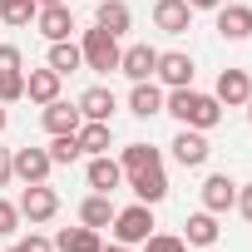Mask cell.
<instances>
[{"label": "cell", "mask_w": 252, "mask_h": 252, "mask_svg": "<svg viewBox=\"0 0 252 252\" xmlns=\"http://www.w3.org/2000/svg\"><path fill=\"white\" fill-rule=\"evenodd\" d=\"M5 124H10V114H5V104H0V134H5Z\"/></svg>", "instance_id": "obj_38"}, {"label": "cell", "mask_w": 252, "mask_h": 252, "mask_svg": "<svg viewBox=\"0 0 252 252\" xmlns=\"http://www.w3.org/2000/svg\"><path fill=\"white\" fill-rule=\"evenodd\" d=\"M45 64H50L55 74H74V69H84L79 40H55V45H50V55H45Z\"/></svg>", "instance_id": "obj_25"}, {"label": "cell", "mask_w": 252, "mask_h": 252, "mask_svg": "<svg viewBox=\"0 0 252 252\" xmlns=\"http://www.w3.org/2000/svg\"><path fill=\"white\" fill-rule=\"evenodd\" d=\"M0 5H10V0H0Z\"/></svg>", "instance_id": "obj_41"}, {"label": "cell", "mask_w": 252, "mask_h": 252, "mask_svg": "<svg viewBox=\"0 0 252 252\" xmlns=\"http://www.w3.org/2000/svg\"><path fill=\"white\" fill-rule=\"evenodd\" d=\"M79 55H84V69H94V74H114L119 69V55H124V45H119V35H109V30H84L79 35Z\"/></svg>", "instance_id": "obj_2"}, {"label": "cell", "mask_w": 252, "mask_h": 252, "mask_svg": "<svg viewBox=\"0 0 252 252\" xmlns=\"http://www.w3.org/2000/svg\"><path fill=\"white\" fill-rule=\"evenodd\" d=\"M25 99V69L20 74H0V104H15Z\"/></svg>", "instance_id": "obj_31"}, {"label": "cell", "mask_w": 252, "mask_h": 252, "mask_svg": "<svg viewBox=\"0 0 252 252\" xmlns=\"http://www.w3.org/2000/svg\"><path fill=\"white\" fill-rule=\"evenodd\" d=\"M20 69H25L20 45H0V74H20Z\"/></svg>", "instance_id": "obj_32"}, {"label": "cell", "mask_w": 252, "mask_h": 252, "mask_svg": "<svg viewBox=\"0 0 252 252\" xmlns=\"http://www.w3.org/2000/svg\"><path fill=\"white\" fill-rule=\"evenodd\" d=\"M163 114H173V119H178V129H203V134L222 124V104H218L213 94L193 89V84L168 89V94H163Z\"/></svg>", "instance_id": "obj_1"}, {"label": "cell", "mask_w": 252, "mask_h": 252, "mask_svg": "<svg viewBox=\"0 0 252 252\" xmlns=\"http://www.w3.org/2000/svg\"><path fill=\"white\" fill-rule=\"evenodd\" d=\"M74 139H79V149H84L89 158H94V154H109V149H114V124H99V119H84Z\"/></svg>", "instance_id": "obj_24"}, {"label": "cell", "mask_w": 252, "mask_h": 252, "mask_svg": "<svg viewBox=\"0 0 252 252\" xmlns=\"http://www.w3.org/2000/svg\"><path fill=\"white\" fill-rule=\"evenodd\" d=\"M10 178H15V168H10V149H0V188H10Z\"/></svg>", "instance_id": "obj_35"}, {"label": "cell", "mask_w": 252, "mask_h": 252, "mask_svg": "<svg viewBox=\"0 0 252 252\" xmlns=\"http://www.w3.org/2000/svg\"><path fill=\"white\" fill-rule=\"evenodd\" d=\"M99 252H139V247H124V242H104Z\"/></svg>", "instance_id": "obj_37"}, {"label": "cell", "mask_w": 252, "mask_h": 252, "mask_svg": "<svg viewBox=\"0 0 252 252\" xmlns=\"http://www.w3.org/2000/svg\"><path fill=\"white\" fill-rule=\"evenodd\" d=\"M242 109H247V124H252V99H247V104H242Z\"/></svg>", "instance_id": "obj_40"}, {"label": "cell", "mask_w": 252, "mask_h": 252, "mask_svg": "<svg viewBox=\"0 0 252 252\" xmlns=\"http://www.w3.org/2000/svg\"><path fill=\"white\" fill-rule=\"evenodd\" d=\"M94 25L109 30V35H129L134 15H129V5H124V0H94Z\"/></svg>", "instance_id": "obj_21"}, {"label": "cell", "mask_w": 252, "mask_h": 252, "mask_svg": "<svg viewBox=\"0 0 252 252\" xmlns=\"http://www.w3.org/2000/svg\"><path fill=\"white\" fill-rule=\"evenodd\" d=\"M193 74H198L193 55H183V50H158V69H154V79H158L163 89H183V84H193Z\"/></svg>", "instance_id": "obj_6"}, {"label": "cell", "mask_w": 252, "mask_h": 252, "mask_svg": "<svg viewBox=\"0 0 252 252\" xmlns=\"http://www.w3.org/2000/svg\"><path fill=\"white\" fill-rule=\"evenodd\" d=\"M84 178H89V193H114V188H124V168H119L114 154H94L89 168H84Z\"/></svg>", "instance_id": "obj_16"}, {"label": "cell", "mask_w": 252, "mask_h": 252, "mask_svg": "<svg viewBox=\"0 0 252 252\" xmlns=\"http://www.w3.org/2000/svg\"><path fill=\"white\" fill-rule=\"evenodd\" d=\"M188 25H193V5L188 0H154V30L188 35Z\"/></svg>", "instance_id": "obj_14"}, {"label": "cell", "mask_w": 252, "mask_h": 252, "mask_svg": "<svg viewBox=\"0 0 252 252\" xmlns=\"http://www.w3.org/2000/svg\"><path fill=\"white\" fill-rule=\"evenodd\" d=\"M104 247V232L99 227H64V232H55V252H99Z\"/></svg>", "instance_id": "obj_22"}, {"label": "cell", "mask_w": 252, "mask_h": 252, "mask_svg": "<svg viewBox=\"0 0 252 252\" xmlns=\"http://www.w3.org/2000/svg\"><path fill=\"white\" fill-rule=\"evenodd\" d=\"M114 213H119V208H114V193H89V198L79 203V222H84V227H99V232L114 222Z\"/></svg>", "instance_id": "obj_23"}, {"label": "cell", "mask_w": 252, "mask_h": 252, "mask_svg": "<svg viewBox=\"0 0 252 252\" xmlns=\"http://www.w3.org/2000/svg\"><path fill=\"white\" fill-rule=\"evenodd\" d=\"M20 222H25V218H20V208H15L10 198H0V237H15V232H20Z\"/></svg>", "instance_id": "obj_30"}, {"label": "cell", "mask_w": 252, "mask_h": 252, "mask_svg": "<svg viewBox=\"0 0 252 252\" xmlns=\"http://www.w3.org/2000/svg\"><path fill=\"white\" fill-rule=\"evenodd\" d=\"M213 99H218L222 109H242V104L252 99V79H247V69H222L218 84H213Z\"/></svg>", "instance_id": "obj_11"}, {"label": "cell", "mask_w": 252, "mask_h": 252, "mask_svg": "<svg viewBox=\"0 0 252 252\" xmlns=\"http://www.w3.org/2000/svg\"><path fill=\"white\" fill-rule=\"evenodd\" d=\"M168 149H173V163H178V168H203V163L213 158V144H208L203 129H178Z\"/></svg>", "instance_id": "obj_5"}, {"label": "cell", "mask_w": 252, "mask_h": 252, "mask_svg": "<svg viewBox=\"0 0 252 252\" xmlns=\"http://www.w3.org/2000/svg\"><path fill=\"white\" fill-rule=\"evenodd\" d=\"M154 163H163V154H158L154 144H124V149H119V168H124V178L139 173V168H154Z\"/></svg>", "instance_id": "obj_26"}, {"label": "cell", "mask_w": 252, "mask_h": 252, "mask_svg": "<svg viewBox=\"0 0 252 252\" xmlns=\"http://www.w3.org/2000/svg\"><path fill=\"white\" fill-rule=\"evenodd\" d=\"M10 168H15V178L20 183H50V173H55V163H50V149H10Z\"/></svg>", "instance_id": "obj_7"}, {"label": "cell", "mask_w": 252, "mask_h": 252, "mask_svg": "<svg viewBox=\"0 0 252 252\" xmlns=\"http://www.w3.org/2000/svg\"><path fill=\"white\" fill-rule=\"evenodd\" d=\"M237 213L252 222V183H237Z\"/></svg>", "instance_id": "obj_34"}, {"label": "cell", "mask_w": 252, "mask_h": 252, "mask_svg": "<svg viewBox=\"0 0 252 252\" xmlns=\"http://www.w3.org/2000/svg\"><path fill=\"white\" fill-rule=\"evenodd\" d=\"M218 237H222L218 213H208V208L188 213V222H183V242H188V247H218Z\"/></svg>", "instance_id": "obj_19"}, {"label": "cell", "mask_w": 252, "mask_h": 252, "mask_svg": "<svg viewBox=\"0 0 252 252\" xmlns=\"http://www.w3.org/2000/svg\"><path fill=\"white\" fill-rule=\"evenodd\" d=\"M79 158H84V149H79V139H74V134H55V139H50V163H55V168L79 163Z\"/></svg>", "instance_id": "obj_27"}, {"label": "cell", "mask_w": 252, "mask_h": 252, "mask_svg": "<svg viewBox=\"0 0 252 252\" xmlns=\"http://www.w3.org/2000/svg\"><path fill=\"white\" fill-rule=\"evenodd\" d=\"M10 252H15V247H10Z\"/></svg>", "instance_id": "obj_42"}, {"label": "cell", "mask_w": 252, "mask_h": 252, "mask_svg": "<svg viewBox=\"0 0 252 252\" xmlns=\"http://www.w3.org/2000/svg\"><path fill=\"white\" fill-rule=\"evenodd\" d=\"M60 84H64V74H55L50 64H40V69H25V99L30 104H50V99H60Z\"/></svg>", "instance_id": "obj_17"}, {"label": "cell", "mask_w": 252, "mask_h": 252, "mask_svg": "<svg viewBox=\"0 0 252 252\" xmlns=\"http://www.w3.org/2000/svg\"><path fill=\"white\" fill-rule=\"evenodd\" d=\"M15 252H55V237L30 232V237H20V242H15Z\"/></svg>", "instance_id": "obj_33"}, {"label": "cell", "mask_w": 252, "mask_h": 252, "mask_svg": "<svg viewBox=\"0 0 252 252\" xmlns=\"http://www.w3.org/2000/svg\"><path fill=\"white\" fill-rule=\"evenodd\" d=\"M154 69H158V50H154V45H129V50L119 55V74L129 79V84L154 79Z\"/></svg>", "instance_id": "obj_10"}, {"label": "cell", "mask_w": 252, "mask_h": 252, "mask_svg": "<svg viewBox=\"0 0 252 252\" xmlns=\"http://www.w3.org/2000/svg\"><path fill=\"white\" fill-rule=\"evenodd\" d=\"M40 124H45L50 139H55V134H79L84 114H79V104H69V99H50V104L40 109Z\"/></svg>", "instance_id": "obj_9"}, {"label": "cell", "mask_w": 252, "mask_h": 252, "mask_svg": "<svg viewBox=\"0 0 252 252\" xmlns=\"http://www.w3.org/2000/svg\"><path fill=\"white\" fill-rule=\"evenodd\" d=\"M129 188H134V198H139V203L158 208V203L168 198V173H163V163H154V168H139V173H129Z\"/></svg>", "instance_id": "obj_12"}, {"label": "cell", "mask_w": 252, "mask_h": 252, "mask_svg": "<svg viewBox=\"0 0 252 252\" xmlns=\"http://www.w3.org/2000/svg\"><path fill=\"white\" fill-rule=\"evenodd\" d=\"M144 252H188V242H183V232H149Z\"/></svg>", "instance_id": "obj_29"}, {"label": "cell", "mask_w": 252, "mask_h": 252, "mask_svg": "<svg viewBox=\"0 0 252 252\" xmlns=\"http://www.w3.org/2000/svg\"><path fill=\"white\" fill-rule=\"evenodd\" d=\"M15 208H20V218H25V222H35V227H40V222H50V218L60 213V193H55L50 183H25Z\"/></svg>", "instance_id": "obj_4"}, {"label": "cell", "mask_w": 252, "mask_h": 252, "mask_svg": "<svg viewBox=\"0 0 252 252\" xmlns=\"http://www.w3.org/2000/svg\"><path fill=\"white\" fill-rule=\"evenodd\" d=\"M35 15H40V5L35 0H10V5H0V25H35Z\"/></svg>", "instance_id": "obj_28"}, {"label": "cell", "mask_w": 252, "mask_h": 252, "mask_svg": "<svg viewBox=\"0 0 252 252\" xmlns=\"http://www.w3.org/2000/svg\"><path fill=\"white\" fill-rule=\"evenodd\" d=\"M163 94H168V89H163L158 79L134 84V89H129V114H134V119H154V114H163Z\"/></svg>", "instance_id": "obj_20"}, {"label": "cell", "mask_w": 252, "mask_h": 252, "mask_svg": "<svg viewBox=\"0 0 252 252\" xmlns=\"http://www.w3.org/2000/svg\"><path fill=\"white\" fill-rule=\"evenodd\" d=\"M154 227H158V222H154V208H149V203H129V208H119V213H114L109 237L124 242V247H144V237H149Z\"/></svg>", "instance_id": "obj_3"}, {"label": "cell", "mask_w": 252, "mask_h": 252, "mask_svg": "<svg viewBox=\"0 0 252 252\" xmlns=\"http://www.w3.org/2000/svg\"><path fill=\"white\" fill-rule=\"evenodd\" d=\"M74 104H79V114H84V119H99V124H114V109H119V99H114V89H109V84H89Z\"/></svg>", "instance_id": "obj_18"}, {"label": "cell", "mask_w": 252, "mask_h": 252, "mask_svg": "<svg viewBox=\"0 0 252 252\" xmlns=\"http://www.w3.org/2000/svg\"><path fill=\"white\" fill-rule=\"evenodd\" d=\"M188 5H193V10H218L222 0H188Z\"/></svg>", "instance_id": "obj_36"}, {"label": "cell", "mask_w": 252, "mask_h": 252, "mask_svg": "<svg viewBox=\"0 0 252 252\" xmlns=\"http://www.w3.org/2000/svg\"><path fill=\"white\" fill-rule=\"evenodd\" d=\"M35 5H64V0H35Z\"/></svg>", "instance_id": "obj_39"}, {"label": "cell", "mask_w": 252, "mask_h": 252, "mask_svg": "<svg viewBox=\"0 0 252 252\" xmlns=\"http://www.w3.org/2000/svg\"><path fill=\"white\" fill-rule=\"evenodd\" d=\"M35 30H40L50 45H55V40H74V10H69V5H40Z\"/></svg>", "instance_id": "obj_15"}, {"label": "cell", "mask_w": 252, "mask_h": 252, "mask_svg": "<svg viewBox=\"0 0 252 252\" xmlns=\"http://www.w3.org/2000/svg\"><path fill=\"white\" fill-rule=\"evenodd\" d=\"M198 193H203V208H208V213H218V218L237 208V183H232L227 173H208Z\"/></svg>", "instance_id": "obj_13"}, {"label": "cell", "mask_w": 252, "mask_h": 252, "mask_svg": "<svg viewBox=\"0 0 252 252\" xmlns=\"http://www.w3.org/2000/svg\"><path fill=\"white\" fill-rule=\"evenodd\" d=\"M213 15H218V35H222L227 45L252 40V5H227V0H222Z\"/></svg>", "instance_id": "obj_8"}]
</instances>
